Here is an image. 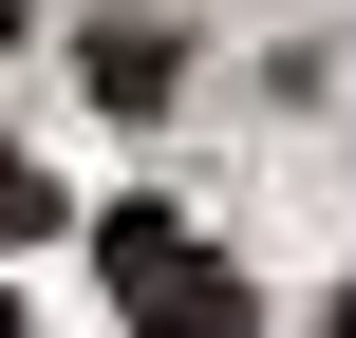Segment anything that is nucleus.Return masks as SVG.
<instances>
[{"label":"nucleus","mask_w":356,"mask_h":338,"mask_svg":"<svg viewBox=\"0 0 356 338\" xmlns=\"http://www.w3.org/2000/svg\"><path fill=\"white\" fill-rule=\"evenodd\" d=\"M113 301H131V338H244L263 301L207 263V245H169V226H113Z\"/></svg>","instance_id":"f257e3e1"},{"label":"nucleus","mask_w":356,"mask_h":338,"mask_svg":"<svg viewBox=\"0 0 356 338\" xmlns=\"http://www.w3.org/2000/svg\"><path fill=\"white\" fill-rule=\"evenodd\" d=\"M19 226H38V169H19V151H0V245H19Z\"/></svg>","instance_id":"f03ea898"},{"label":"nucleus","mask_w":356,"mask_h":338,"mask_svg":"<svg viewBox=\"0 0 356 338\" xmlns=\"http://www.w3.org/2000/svg\"><path fill=\"white\" fill-rule=\"evenodd\" d=\"M0 338H19V320H0Z\"/></svg>","instance_id":"7ed1b4c3"}]
</instances>
